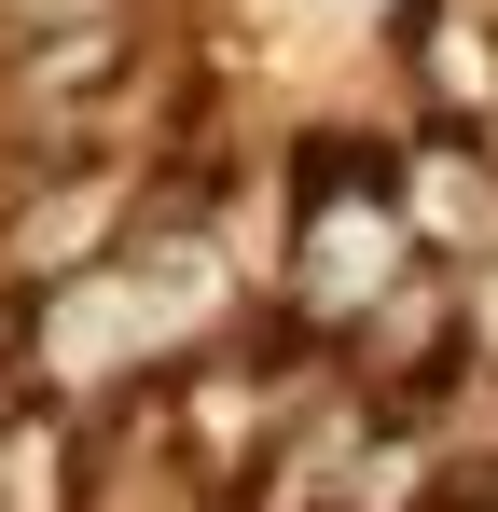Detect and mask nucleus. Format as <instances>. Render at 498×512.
Listing matches in <instances>:
<instances>
[{
    "label": "nucleus",
    "mask_w": 498,
    "mask_h": 512,
    "mask_svg": "<svg viewBox=\"0 0 498 512\" xmlns=\"http://www.w3.org/2000/svg\"><path fill=\"white\" fill-rule=\"evenodd\" d=\"M291 333H360L388 291L415 277V222H402V180L360 167V153H305V180H291Z\"/></svg>",
    "instance_id": "1"
},
{
    "label": "nucleus",
    "mask_w": 498,
    "mask_h": 512,
    "mask_svg": "<svg viewBox=\"0 0 498 512\" xmlns=\"http://www.w3.org/2000/svg\"><path fill=\"white\" fill-rule=\"evenodd\" d=\"M125 167H70L56 194H28L14 222H0V277H28V291H70V277H97L111 263V236H125Z\"/></svg>",
    "instance_id": "2"
},
{
    "label": "nucleus",
    "mask_w": 498,
    "mask_h": 512,
    "mask_svg": "<svg viewBox=\"0 0 498 512\" xmlns=\"http://www.w3.org/2000/svg\"><path fill=\"white\" fill-rule=\"evenodd\" d=\"M415 84L443 125H498V0H415Z\"/></svg>",
    "instance_id": "3"
},
{
    "label": "nucleus",
    "mask_w": 498,
    "mask_h": 512,
    "mask_svg": "<svg viewBox=\"0 0 498 512\" xmlns=\"http://www.w3.org/2000/svg\"><path fill=\"white\" fill-rule=\"evenodd\" d=\"M125 56H139V28H56V42H28V111H97V97H125Z\"/></svg>",
    "instance_id": "4"
},
{
    "label": "nucleus",
    "mask_w": 498,
    "mask_h": 512,
    "mask_svg": "<svg viewBox=\"0 0 498 512\" xmlns=\"http://www.w3.org/2000/svg\"><path fill=\"white\" fill-rule=\"evenodd\" d=\"M457 305H471V360H498V250L457 277Z\"/></svg>",
    "instance_id": "5"
},
{
    "label": "nucleus",
    "mask_w": 498,
    "mask_h": 512,
    "mask_svg": "<svg viewBox=\"0 0 498 512\" xmlns=\"http://www.w3.org/2000/svg\"><path fill=\"white\" fill-rule=\"evenodd\" d=\"M443 512H498V471H485V485H443Z\"/></svg>",
    "instance_id": "6"
}]
</instances>
